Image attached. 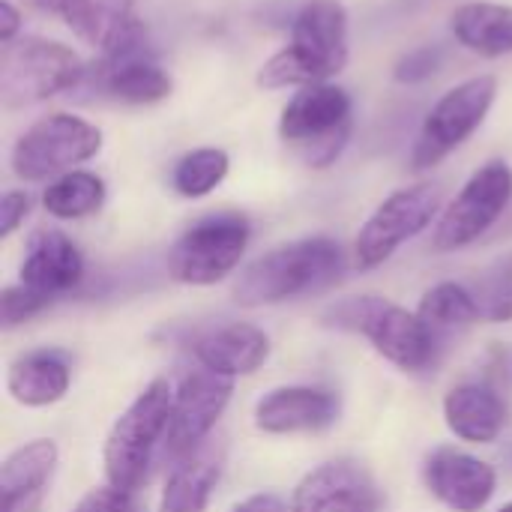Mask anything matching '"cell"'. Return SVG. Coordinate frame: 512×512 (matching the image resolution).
<instances>
[{"label":"cell","instance_id":"cell-1","mask_svg":"<svg viewBox=\"0 0 512 512\" xmlns=\"http://www.w3.org/2000/svg\"><path fill=\"white\" fill-rule=\"evenodd\" d=\"M348 66V12L339 0H306L291 24V42L258 69V87L324 84Z\"/></svg>","mask_w":512,"mask_h":512},{"label":"cell","instance_id":"cell-2","mask_svg":"<svg viewBox=\"0 0 512 512\" xmlns=\"http://www.w3.org/2000/svg\"><path fill=\"white\" fill-rule=\"evenodd\" d=\"M342 270V246L330 237H303L258 255L234 282V303L273 306L333 282Z\"/></svg>","mask_w":512,"mask_h":512},{"label":"cell","instance_id":"cell-3","mask_svg":"<svg viewBox=\"0 0 512 512\" xmlns=\"http://www.w3.org/2000/svg\"><path fill=\"white\" fill-rule=\"evenodd\" d=\"M171 402H174V387L165 378H156L117 417L102 450L108 486L135 495L147 483L153 456L165 444Z\"/></svg>","mask_w":512,"mask_h":512},{"label":"cell","instance_id":"cell-4","mask_svg":"<svg viewBox=\"0 0 512 512\" xmlns=\"http://www.w3.org/2000/svg\"><path fill=\"white\" fill-rule=\"evenodd\" d=\"M354 102L348 90L324 81L300 87L279 117V138L312 168L333 165L351 138Z\"/></svg>","mask_w":512,"mask_h":512},{"label":"cell","instance_id":"cell-5","mask_svg":"<svg viewBox=\"0 0 512 512\" xmlns=\"http://www.w3.org/2000/svg\"><path fill=\"white\" fill-rule=\"evenodd\" d=\"M84 75V60L54 39L18 36L0 48V102L9 111L66 93L78 87Z\"/></svg>","mask_w":512,"mask_h":512},{"label":"cell","instance_id":"cell-6","mask_svg":"<svg viewBox=\"0 0 512 512\" xmlns=\"http://www.w3.org/2000/svg\"><path fill=\"white\" fill-rule=\"evenodd\" d=\"M327 318L336 327L363 333L375 351L399 369L420 372L432 363V327L417 312H408L384 297H348L336 303Z\"/></svg>","mask_w":512,"mask_h":512},{"label":"cell","instance_id":"cell-7","mask_svg":"<svg viewBox=\"0 0 512 512\" xmlns=\"http://www.w3.org/2000/svg\"><path fill=\"white\" fill-rule=\"evenodd\" d=\"M102 150V132L78 114L39 117L12 147V171L24 183L57 180Z\"/></svg>","mask_w":512,"mask_h":512},{"label":"cell","instance_id":"cell-8","mask_svg":"<svg viewBox=\"0 0 512 512\" xmlns=\"http://www.w3.org/2000/svg\"><path fill=\"white\" fill-rule=\"evenodd\" d=\"M498 96V78L495 75H474L453 90H447L435 108L426 114L414 150H411V168L426 171L444 162L453 150H459L489 117Z\"/></svg>","mask_w":512,"mask_h":512},{"label":"cell","instance_id":"cell-9","mask_svg":"<svg viewBox=\"0 0 512 512\" xmlns=\"http://www.w3.org/2000/svg\"><path fill=\"white\" fill-rule=\"evenodd\" d=\"M249 222L240 213H213L180 234L168 252V273L183 285H216L237 270L249 246Z\"/></svg>","mask_w":512,"mask_h":512},{"label":"cell","instance_id":"cell-10","mask_svg":"<svg viewBox=\"0 0 512 512\" xmlns=\"http://www.w3.org/2000/svg\"><path fill=\"white\" fill-rule=\"evenodd\" d=\"M512 168L501 159L486 162L471 180L459 189V195L438 216L432 246L438 252H459L477 243L510 207Z\"/></svg>","mask_w":512,"mask_h":512},{"label":"cell","instance_id":"cell-11","mask_svg":"<svg viewBox=\"0 0 512 512\" xmlns=\"http://www.w3.org/2000/svg\"><path fill=\"white\" fill-rule=\"evenodd\" d=\"M441 210V189L417 183L393 192L378 204L354 240V261L360 270H375L396 255V249L423 234Z\"/></svg>","mask_w":512,"mask_h":512},{"label":"cell","instance_id":"cell-12","mask_svg":"<svg viewBox=\"0 0 512 512\" xmlns=\"http://www.w3.org/2000/svg\"><path fill=\"white\" fill-rule=\"evenodd\" d=\"M231 393H234L231 378H222L204 366L198 372H189L174 390L162 453L177 462L192 456L201 447V441L210 435V429L219 423V417L225 414Z\"/></svg>","mask_w":512,"mask_h":512},{"label":"cell","instance_id":"cell-13","mask_svg":"<svg viewBox=\"0 0 512 512\" xmlns=\"http://www.w3.org/2000/svg\"><path fill=\"white\" fill-rule=\"evenodd\" d=\"M423 483L447 510L480 512L495 498L498 474L489 462L465 450L438 447L423 462Z\"/></svg>","mask_w":512,"mask_h":512},{"label":"cell","instance_id":"cell-14","mask_svg":"<svg viewBox=\"0 0 512 512\" xmlns=\"http://www.w3.org/2000/svg\"><path fill=\"white\" fill-rule=\"evenodd\" d=\"M381 492L372 474L354 462H327L309 471L294 495L291 512H378Z\"/></svg>","mask_w":512,"mask_h":512},{"label":"cell","instance_id":"cell-15","mask_svg":"<svg viewBox=\"0 0 512 512\" xmlns=\"http://www.w3.org/2000/svg\"><path fill=\"white\" fill-rule=\"evenodd\" d=\"M339 420V399L321 387H276L255 405V426L264 435L321 432Z\"/></svg>","mask_w":512,"mask_h":512},{"label":"cell","instance_id":"cell-16","mask_svg":"<svg viewBox=\"0 0 512 512\" xmlns=\"http://www.w3.org/2000/svg\"><path fill=\"white\" fill-rule=\"evenodd\" d=\"M84 279V258L78 246L57 228H39L27 240L21 261V285L45 297L48 303L72 291Z\"/></svg>","mask_w":512,"mask_h":512},{"label":"cell","instance_id":"cell-17","mask_svg":"<svg viewBox=\"0 0 512 512\" xmlns=\"http://www.w3.org/2000/svg\"><path fill=\"white\" fill-rule=\"evenodd\" d=\"M60 450L48 438H36L12 450L0 465V498L3 512H36L42 492L57 468Z\"/></svg>","mask_w":512,"mask_h":512},{"label":"cell","instance_id":"cell-18","mask_svg":"<svg viewBox=\"0 0 512 512\" xmlns=\"http://www.w3.org/2000/svg\"><path fill=\"white\" fill-rule=\"evenodd\" d=\"M195 357L204 369L222 378H240L258 372L270 357V339L255 324H225L204 333L195 342Z\"/></svg>","mask_w":512,"mask_h":512},{"label":"cell","instance_id":"cell-19","mask_svg":"<svg viewBox=\"0 0 512 512\" xmlns=\"http://www.w3.org/2000/svg\"><path fill=\"white\" fill-rule=\"evenodd\" d=\"M444 423L459 441L492 444L507 426V405L486 384H459L444 396Z\"/></svg>","mask_w":512,"mask_h":512},{"label":"cell","instance_id":"cell-20","mask_svg":"<svg viewBox=\"0 0 512 512\" xmlns=\"http://www.w3.org/2000/svg\"><path fill=\"white\" fill-rule=\"evenodd\" d=\"M72 369L57 351H30L12 360L6 372V393L24 408H45L66 396Z\"/></svg>","mask_w":512,"mask_h":512},{"label":"cell","instance_id":"cell-21","mask_svg":"<svg viewBox=\"0 0 512 512\" xmlns=\"http://www.w3.org/2000/svg\"><path fill=\"white\" fill-rule=\"evenodd\" d=\"M450 30L459 45L480 57L512 54V6L474 0L453 12Z\"/></svg>","mask_w":512,"mask_h":512},{"label":"cell","instance_id":"cell-22","mask_svg":"<svg viewBox=\"0 0 512 512\" xmlns=\"http://www.w3.org/2000/svg\"><path fill=\"white\" fill-rule=\"evenodd\" d=\"M216 483H219V459L192 453L171 468L156 512H207Z\"/></svg>","mask_w":512,"mask_h":512},{"label":"cell","instance_id":"cell-23","mask_svg":"<svg viewBox=\"0 0 512 512\" xmlns=\"http://www.w3.org/2000/svg\"><path fill=\"white\" fill-rule=\"evenodd\" d=\"M105 204V183L90 171H69L42 192V207L54 219H84Z\"/></svg>","mask_w":512,"mask_h":512},{"label":"cell","instance_id":"cell-24","mask_svg":"<svg viewBox=\"0 0 512 512\" xmlns=\"http://www.w3.org/2000/svg\"><path fill=\"white\" fill-rule=\"evenodd\" d=\"M228 168H231V159L225 150L198 147V150L177 159L174 174H171V186L183 198H204L228 177Z\"/></svg>","mask_w":512,"mask_h":512},{"label":"cell","instance_id":"cell-25","mask_svg":"<svg viewBox=\"0 0 512 512\" xmlns=\"http://www.w3.org/2000/svg\"><path fill=\"white\" fill-rule=\"evenodd\" d=\"M417 315L429 327H468L480 321V303L477 294H471L459 282H438L429 288L420 300Z\"/></svg>","mask_w":512,"mask_h":512},{"label":"cell","instance_id":"cell-26","mask_svg":"<svg viewBox=\"0 0 512 512\" xmlns=\"http://www.w3.org/2000/svg\"><path fill=\"white\" fill-rule=\"evenodd\" d=\"M39 9L51 12V15H60L81 39L99 45L102 36H105V24H108V15L93 3V0H33Z\"/></svg>","mask_w":512,"mask_h":512},{"label":"cell","instance_id":"cell-27","mask_svg":"<svg viewBox=\"0 0 512 512\" xmlns=\"http://www.w3.org/2000/svg\"><path fill=\"white\" fill-rule=\"evenodd\" d=\"M480 303V318H486L489 324H510L512 321V276L510 273H495L492 279H486L480 285L477 294Z\"/></svg>","mask_w":512,"mask_h":512},{"label":"cell","instance_id":"cell-28","mask_svg":"<svg viewBox=\"0 0 512 512\" xmlns=\"http://www.w3.org/2000/svg\"><path fill=\"white\" fill-rule=\"evenodd\" d=\"M45 306H48V300L39 297L36 291L24 288L21 282L6 285L0 294V324H3V330H12V327L30 321L33 315H39Z\"/></svg>","mask_w":512,"mask_h":512},{"label":"cell","instance_id":"cell-29","mask_svg":"<svg viewBox=\"0 0 512 512\" xmlns=\"http://www.w3.org/2000/svg\"><path fill=\"white\" fill-rule=\"evenodd\" d=\"M72 512H138L135 501L129 492H120L114 486H105V489H93L87 492Z\"/></svg>","mask_w":512,"mask_h":512},{"label":"cell","instance_id":"cell-30","mask_svg":"<svg viewBox=\"0 0 512 512\" xmlns=\"http://www.w3.org/2000/svg\"><path fill=\"white\" fill-rule=\"evenodd\" d=\"M30 213V195L21 192V189H9L3 198H0V237H12L21 222L27 219Z\"/></svg>","mask_w":512,"mask_h":512},{"label":"cell","instance_id":"cell-31","mask_svg":"<svg viewBox=\"0 0 512 512\" xmlns=\"http://www.w3.org/2000/svg\"><path fill=\"white\" fill-rule=\"evenodd\" d=\"M438 60H441V54L435 48H417V51H411L408 57L399 60L396 78L399 81H423V78H429L435 72Z\"/></svg>","mask_w":512,"mask_h":512},{"label":"cell","instance_id":"cell-32","mask_svg":"<svg viewBox=\"0 0 512 512\" xmlns=\"http://www.w3.org/2000/svg\"><path fill=\"white\" fill-rule=\"evenodd\" d=\"M228 512H291V507H288L279 495L261 492V495H252V498L240 501L237 507H231Z\"/></svg>","mask_w":512,"mask_h":512},{"label":"cell","instance_id":"cell-33","mask_svg":"<svg viewBox=\"0 0 512 512\" xmlns=\"http://www.w3.org/2000/svg\"><path fill=\"white\" fill-rule=\"evenodd\" d=\"M18 30H21V12L9 0H0V42L3 45L15 42Z\"/></svg>","mask_w":512,"mask_h":512},{"label":"cell","instance_id":"cell-34","mask_svg":"<svg viewBox=\"0 0 512 512\" xmlns=\"http://www.w3.org/2000/svg\"><path fill=\"white\" fill-rule=\"evenodd\" d=\"M501 270H504V273H510V276H512V252H510V258L504 261V267H501Z\"/></svg>","mask_w":512,"mask_h":512},{"label":"cell","instance_id":"cell-35","mask_svg":"<svg viewBox=\"0 0 512 512\" xmlns=\"http://www.w3.org/2000/svg\"><path fill=\"white\" fill-rule=\"evenodd\" d=\"M498 512H512V501H510V504H504V507H501Z\"/></svg>","mask_w":512,"mask_h":512},{"label":"cell","instance_id":"cell-36","mask_svg":"<svg viewBox=\"0 0 512 512\" xmlns=\"http://www.w3.org/2000/svg\"><path fill=\"white\" fill-rule=\"evenodd\" d=\"M510 462H512V450H510Z\"/></svg>","mask_w":512,"mask_h":512}]
</instances>
